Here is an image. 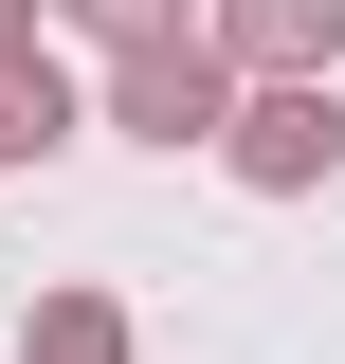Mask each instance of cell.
Instances as JSON below:
<instances>
[{"label":"cell","mask_w":345,"mask_h":364,"mask_svg":"<svg viewBox=\"0 0 345 364\" xmlns=\"http://www.w3.org/2000/svg\"><path fill=\"white\" fill-rule=\"evenodd\" d=\"M218 164L255 182V200H309V182L345 164V91H327V73H236V109H218Z\"/></svg>","instance_id":"cell-1"},{"label":"cell","mask_w":345,"mask_h":364,"mask_svg":"<svg viewBox=\"0 0 345 364\" xmlns=\"http://www.w3.org/2000/svg\"><path fill=\"white\" fill-rule=\"evenodd\" d=\"M18 364H146L128 291H37V310H18Z\"/></svg>","instance_id":"cell-5"},{"label":"cell","mask_w":345,"mask_h":364,"mask_svg":"<svg viewBox=\"0 0 345 364\" xmlns=\"http://www.w3.org/2000/svg\"><path fill=\"white\" fill-rule=\"evenodd\" d=\"M200 37L236 73H345V0H200Z\"/></svg>","instance_id":"cell-3"},{"label":"cell","mask_w":345,"mask_h":364,"mask_svg":"<svg viewBox=\"0 0 345 364\" xmlns=\"http://www.w3.org/2000/svg\"><path fill=\"white\" fill-rule=\"evenodd\" d=\"M0 37H37V0H0Z\"/></svg>","instance_id":"cell-7"},{"label":"cell","mask_w":345,"mask_h":364,"mask_svg":"<svg viewBox=\"0 0 345 364\" xmlns=\"http://www.w3.org/2000/svg\"><path fill=\"white\" fill-rule=\"evenodd\" d=\"M37 18H73L91 55H128V37H182V18H200V0H37Z\"/></svg>","instance_id":"cell-6"},{"label":"cell","mask_w":345,"mask_h":364,"mask_svg":"<svg viewBox=\"0 0 345 364\" xmlns=\"http://www.w3.org/2000/svg\"><path fill=\"white\" fill-rule=\"evenodd\" d=\"M73 128H91V91H73V55H55V37H0V164H55Z\"/></svg>","instance_id":"cell-4"},{"label":"cell","mask_w":345,"mask_h":364,"mask_svg":"<svg viewBox=\"0 0 345 364\" xmlns=\"http://www.w3.org/2000/svg\"><path fill=\"white\" fill-rule=\"evenodd\" d=\"M218 109H236V55H218L200 18L109 55V128H146V146H218Z\"/></svg>","instance_id":"cell-2"}]
</instances>
